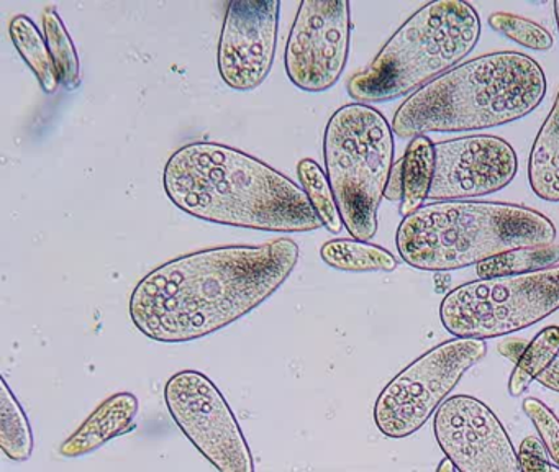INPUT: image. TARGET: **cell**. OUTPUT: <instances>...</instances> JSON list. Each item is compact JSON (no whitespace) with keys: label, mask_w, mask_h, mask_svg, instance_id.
<instances>
[{"label":"cell","mask_w":559,"mask_h":472,"mask_svg":"<svg viewBox=\"0 0 559 472\" xmlns=\"http://www.w3.org/2000/svg\"><path fill=\"white\" fill-rule=\"evenodd\" d=\"M404 173H402V157L394 163V167L391 170V177H389L388 189H385V197L392 202L395 200H402V192H404Z\"/></svg>","instance_id":"4316f807"},{"label":"cell","mask_w":559,"mask_h":472,"mask_svg":"<svg viewBox=\"0 0 559 472\" xmlns=\"http://www.w3.org/2000/svg\"><path fill=\"white\" fill-rule=\"evenodd\" d=\"M536 380H538L543 387H546V389L559 393V357L555 359V363H552L545 373L539 374Z\"/></svg>","instance_id":"83f0119b"},{"label":"cell","mask_w":559,"mask_h":472,"mask_svg":"<svg viewBox=\"0 0 559 472\" xmlns=\"http://www.w3.org/2000/svg\"><path fill=\"white\" fill-rule=\"evenodd\" d=\"M294 239L228 245L179 256L145 275L130 295V318L158 343H188L230 327L293 274Z\"/></svg>","instance_id":"6da1fadb"},{"label":"cell","mask_w":559,"mask_h":472,"mask_svg":"<svg viewBox=\"0 0 559 472\" xmlns=\"http://www.w3.org/2000/svg\"><path fill=\"white\" fill-rule=\"evenodd\" d=\"M479 38V13L471 3H427L388 39L368 68L349 78V97L359 104L411 97L460 66Z\"/></svg>","instance_id":"5b68a950"},{"label":"cell","mask_w":559,"mask_h":472,"mask_svg":"<svg viewBox=\"0 0 559 472\" xmlns=\"http://www.w3.org/2000/svg\"><path fill=\"white\" fill-rule=\"evenodd\" d=\"M542 66L515 51L461 62L405 98L392 130L402 140L503 127L532 114L546 95Z\"/></svg>","instance_id":"3957f363"},{"label":"cell","mask_w":559,"mask_h":472,"mask_svg":"<svg viewBox=\"0 0 559 472\" xmlns=\"http://www.w3.org/2000/svg\"><path fill=\"white\" fill-rule=\"evenodd\" d=\"M394 130L368 104L343 105L323 134V157L345 228L369 241L378 233V212L394 167Z\"/></svg>","instance_id":"8992f818"},{"label":"cell","mask_w":559,"mask_h":472,"mask_svg":"<svg viewBox=\"0 0 559 472\" xmlns=\"http://www.w3.org/2000/svg\"><path fill=\"white\" fill-rule=\"evenodd\" d=\"M352 7L345 0L300 3L284 52L287 78L310 94L332 88L348 62Z\"/></svg>","instance_id":"30bf717a"},{"label":"cell","mask_w":559,"mask_h":472,"mask_svg":"<svg viewBox=\"0 0 559 472\" xmlns=\"http://www.w3.org/2000/svg\"><path fill=\"white\" fill-rule=\"evenodd\" d=\"M559 354V327H546L539 331L532 343L526 344L523 353L516 357L515 367L509 379V393L512 397L526 392L533 380L545 373Z\"/></svg>","instance_id":"ffe728a7"},{"label":"cell","mask_w":559,"mask_h":472,"mask_svg":"<svg viewBox=\"0 0 559 472\" xmlns=\"http://www.w3.org/2000/svg\"><path fill=\"white\" fill-rule=\"evenodd\" d=\"M528 182L539 199L559 202V92L530 151Z\"/></svg>","instance_id":"9a60e30c"},{"label":"cell","mask_w":559,"mask_h":472,"mask_svg":"<svg viewBox=\"0 0 559 472\" xmlns=\"http://www.w3.org/2000/svg\"><path fill=\"white\" fill-rule=\"evenodd\" d=\"M490 28L500 33L506 38L519 43L520 46L533 51H548L555 45L551 33L539 25L532 22L525 16L515 15V13L497 12L487 19Z\"/></svg>","instance_id":"cb8c5ba5"},{"label":"cell","mask_w":559,"mask_h":472,"mask_svg":"<svg viewBox=\"0 0 559 472\" xmlns=\"http://www.w3.org/2000/svg\"><path fill=\"white\" fill-rule=\"evenodd\" d=\"M297 176H299L302 189L306 190L313 210L319 215L320 223L333 235H340L345 228L335 193L330 186L329 177L317 161L304 157L297 163Z\"/></svg>","instance_id":"7402d4cb"},{"label":"cell","mask_w":559,"mask_h":472,"mask_svg":"<svg viewBox=\"0 0 559 472\" xmlns=\"http://www.w3.org/2000/svg\"><path fill=\"white\" fill-rule=\"evenodd\" d=\"M320 258L330 268L343 272H392L397 258L382 246L355 238H336L323 243Z\"/></svg>","instance_id":"e0dca14e"},{"label":"cell","mask_w":559,"mask_h":472,"mask_svg":"<svg viewBox=\"0 0 559 472\" xmlns=\"http://www.w3.org/2000/svg\"><path fill=\"white\" fill-rule=\"evenodd\" d=\"M486 354V341L469 338L444 341L421 354L379 393L372 412L379 432L392 439L417 433Z\"/></svg>","instance_id":"ba28073f"},{"label":"cell","mask_w":559,"mask_h":472,"mask_svg":"<svg viewBox=\"0 0 559 472\" xmlns=\"http://www.w3.org/2000/svg\"><path fill=\"white\" fill-rule=\"evenodd\" d=\"M558 310L559 266H555L466 282L444 295L440 320L454 338L484 341L525 330Z\"/></svg>","instance_id":"52a82bcc"},{"label":"cell","mask_w":559,"mask_h":472,"mask_svg":"<svg viewBox=\"0 0 559 472\" xmlns=\"http://www.w3.org/2000/svg\"><path fill=\"white\" fill-rule=\"evenodd\" d=\"M168 199L194 219L271 233L322 226L302 186L260 157L214 141L176 150L163 173Z\"/></svg>","instance_id":"7a4b0ae2"},{"label":"cell","mask_w":559,"mask_h":472,"mask_svg":"<svg viewBox=\"0 0 559 472\" xmlns=\"http://www.w3.org/2000/svg\"><path fill=\"white\" fill-rule=\"evenodd\" d=\"M139 399L132 392H119L104 400L83 425L60 446L63 458L74 459L103 448L110 439L135 428Z\"/></svg>","instance_id":"5bb4252c"},{"label":"cell","mask_w":559,"mask_h":472,"mask_svg":"<svg viewBox=\"0 0 559 472\" xmlns=\"http://www.w3.org/2000/svg\"><path fill=\"white\" fill-rule=\"evenodd\" d=\"M41 23H44L45 39L57 69L58 81L68 92H74L81 87L80 55L57 7L50 5L44 10Z\"/></svg>","instance_id":"44dd1931"},{"label":"cell","mask_w":559,"mask_h":472,"mask_svg":"<svg viewBox=\"0 0 559 472\" xmlns=\"http://www.w3.org/2000/svg\"><path fill=\"white\" fill-rule=\"evenodd\" d=\"M280 0H231L218 39V74L228 87L251 92L273 68L280 35Z\"/></svg>","instance_id":"4fadbf2b"},{"label":"cell","mask_w":559,"mask_h":472,"mask_svg":"<svg viewBox=\"0 0 559 472\" xmlns=\"http://www.w3.org/2000/svg\"><path fill=\"white\" fill-rule=\"evenodd\" d=\"M523 412L526 413L536 432H538L539 439L545 446L546 452L552 462L559 465V418L555 415L551 409L542 400L535 397H526L522 403Z\"/></svg>","instance_id":"d4e9b609"},{"label":"cell","mask_w":559,"mask_h":472,"mask_svg":"<svg viewBox=\"0 0 559 472\" xmlns=\"http://www.w3.org/2000/svg\"><path fill=\"white\" fill-rule=\"evenodd\" d=\"M404 173V192H402L401 213L404 216L417 212L430 196L435 174V143L427 137L412 138L402 157Z\"/></svg>","instance_id":"2e32d148"},{"label":"cell","mask_w":559,"mask_h":472,"mask_svg":"<svg viewBox=\"0 0 559 472\" xmlns=\"http://www.w3.org/2000/svg\"><path fill=\"white\" fill-rule=\"evenodd\" d=\"M519 170L509 141L473 134L435 144V174L428 200L457 202L506 189Z\"/></svg>","instance_id":"7c38bea8"},{"label":"cell","mask_w":559,"mask_h":472,"mask_svg":"<svg viewBox=\"0 0 559 472\" xmlns=\"http://www.w3.org/2000/svg\"><path fill=\"white\" fill-rule=\"evenodd\" d=\"M437 472H457L456 468H454L453 462L450 459H443V461L438 464Z\"/></svg>","instance_id":"f1b7e54d"},{"label":"cell","mask_w":559,"mask_h":472,"mask_svg":"<svg viewBox=\"0 0 559 472\" xmlns=\"http://www.w3.org/2000/svg\"><path fill=\"white\" fill-rule=\"evenodd\" d=\"M552 9H555V19H556V23H558V30H559V0H556V2L552 3Z\"/></svg>","instance_id":"f546056e"},{"label":"cell","mask_w":559,"mask_h":472,"mask_svg":"<svg viewBox=\"0 0 559 472\" xmlns=\"http://www.w3.org/2000/svg\"><path fill=\"white\" fill-rule=\"evenodd\" d=\"M165 402L179 429L218 472H254L240 423L211 377L179 370L166 382Z\"/></svg>","instance_id":"9c48e42d"},{"label":"cell","mask_w":559,"mask_h":472,"mask_svg":"<svg viewBox=\"0 0 559 472\" xmlns=\"http://www.w3.org/2000/svg\"><path fill=\"white\" fill-rule=\"evenodd\" d=\"M433 429L457 472H523L506 426L476 397H450L435 413Z\"/></svg>","instance_id":"8fae6325"},{"label":"cell","mask_w":559,"mask_h":472,"mask_svg":"<svg viewBox=\"0 0 559 472\" xmlns=\"http://www.w3.org/2000/svg\"><path fill=\"white\" fill-rule=\"evenodd\" d=\"M559 262V246H536V248L513 249L477 266L480 279L500 275H520L555 268Z\"/></svg>","instance_id":"603a6c76"},{"label":"cell","mask_w":559,"mask_h":472,"mask_svg":"<svg viewBox=\"0 0 559 472\" xmlns=\"http://www.w3.org/2000/svg\"><path fill=\"white\" fill-rule=\"evenodd\" d=\"M555 223L528 206L503 202H437L404 216L399 255L420 271H456L513 249L555 243Z\"/></svg>","instance_id":"277c9868"},{"label":"cell","mask_w":559,"mask_h":472,"mask_svg":"<svg viewBox=\"0 0 559 472\" xmlns=\"http://www.w3.org/2000/svg\"><path fill=\"white\" fill-rule=\"evenodd\" d=\"M519 458L523 472H559V465L551 462L545 446L535 436L523 439Z\"/></svg>","instance_id":"484cf974"},{"label":"cell","mask_w":559,"mask_h":472,"mask_svg":"<svg viewBox=\"0 0 559 472\" xmlns=\"http://www.w3.org/2000/svg\"><path fill=\"white\" fill-rule=\"evenodd\" d=\"M9 35L21 58L37 75L45 94L51 95L58 91L57 69L48 49L47 39L41 35L37 23L27 15H15L9 25Z\"/></svg>","instance_id":"ac0fdd59"},{"label":"cell","mask_w":559,"mask_h":472,"mask_svg":"<svg viewBox=\"0 0 559 472\" xmlns=\"http://www.w3.org/2000/svg\"><path fill=\"white\" fill-rule=\"evenodd\" d=\"M0 448L15 462L28 461L34 452V433L27 413L5 379H0Z\"/></svg>","instance_id":"d6986e66"}]
</instances>
